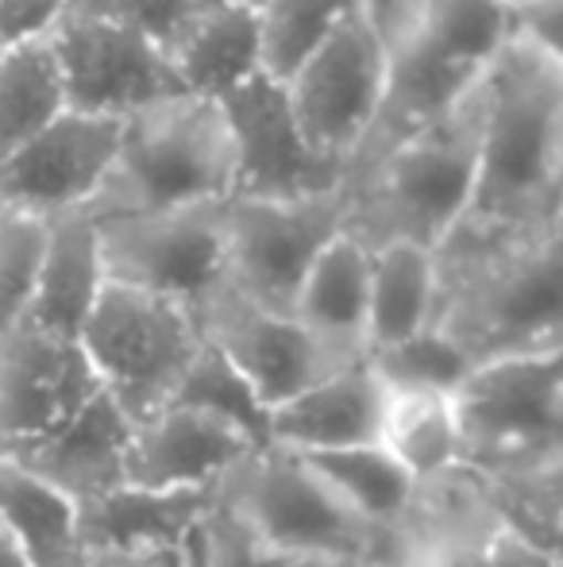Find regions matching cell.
<instances>
[{
	"label": "cell",
	"instance_id": "cell-25",
	"mask_svg": "<svg viewBox=\"0 0 563 567\" xmlns=\"http://www.w3.org/2000/svg\"><path fill=\"white\" fill-rule=\"evenodd\" d=\"M440 317V255L417 244L371 247L367 355L436 324Z\"/></svg>",
	"mask_w": 563,
	"mask_h": 567
},
{
	"label": "cell",
	"instance_id": "cell-33",
	"mask_svg": "<svg viewBox=\"0 0 563 567\" xmlns=\"http://www.w3.org/2000/svg\"><path fill=\"white\" fill-rule=\"evenodd\" d=\"M43 220L20 217V213L0 217V340H8L28 321L39 259H43Z\"/></svg>",
	"mask_w": 563,
	"mask_h": 567
},
{
	"label": "cell",
	"instance_id": "cell-26",
	"mask_svg": "<svg viewBox=\"0 0 563 567\" xmlns=\"http://www.w3.org/2000/svg\"><path fill=\"white\" fill-rule=\"evenodd\" d=\"M375 444L406 471L414 483H428L463 467V436H459L451 398L432 394H386Z\"/></svg>",
	"mask_w": 563,
	"mask_h": 567
},
{
	"label": "cell",
	"instance_id": "cell-24",
	"mask_svg": "<svg viewBox=\"0 0 563 567\" xmlns=\"http://www.w3.org/2000/svg\"><path fill=\"white\" fill-rule=\"evenodd\" d=\"M0 533L28 567H93L82 506L0 455Z\"/></svg>",
	"mask_w": 563,
	"mask_h": 567
},
{
	"label": "cell",
	"instance_id": "cell-31",
	"mask_svg": "<svg viewBox=\"0 0 563 567\" xmlns=\"http://www.w3.org/2000/svg\"><path fill=\"white\" fill-rule=\"evenodd\" d=\"M355 12H359V0H259L256 16L259 39H263V74L285 82Z\"/></svg>",
	"mask_w": 563,
	"mask_h": 567
},
{
	"label": "cell",
	"instance_id": "cell-2",
	"mask_svg": "<svg viewBox=\"0 0 563 567\" xmlns=\"http://www.w3.org/2000/svg\"><path fill=\"white\" fill-rule=\"evenodd\" d=\"M475 363L563 348V228L440 251V317Z\"/></svg>",
	"mask_w": 563,
	"mask_h": 567
},
{
	"label": "cell",
	"instance_id": "cell-19",
	"mask_svg": "<svg viewBox=\"0 0 563 567\" xmlns=\"http://www.w3.org/2000/svg\"><path fill=\"white\" fill-rule=\"evenodd\" d=\"M383 417V386L367 363L340 367L298 398L267 413V444L316 455L375 444Z\"/></svg>",
	"mask_w": 563,
	"mask_h": 567
},
{
	"label": "cell",
	"instance_id": "cell-9",
	"mask_svg": "<svg viewBox=\"0 0 563 567\" xmlns=\"http://www.w3.org/2000/svg\"><path fill=\"white\" fill-rule=\"evenodd\" d=\"M93 225L108 282L178 301L197 317L228 290L225 205L108 217Z\"/></svg>",
	"mask_w": 563,
	"mask_h": 567
},
{
	"label": "cell",
	"instance_id": "cell-39",
	"mask_svg": "<svg viewBox=\"0 0 563 567\" xmlns=\"http://www.w3.org/2000/svg\"><path fill=\"white\" fill-rule=\"evenodd\" d=\"M487 556L490 567H563V553L533 545L510 529H494V537L487 540Z\"/></svg>",
	"mask_w": 563,
	"mask_h": 567
},
{
	"label": "cell",
	"instance_id": "cell-38",
	"mask_svg": "<svg viewBox=\"0 0 563 567\" xmlns=\"http://www.w3.org/2000/svg\"><path fill=\"white\" fill-rule=\"evenodd\" d=\"M402 567H490L487 540H436V545L409 548Z\"/></svg>",
	"mask_w": 563,
	"mask_h": 567
},
{
	"label": "cell",
	"instance_id": "cell-16",
	"mask_svg": "<svg viewBox=\"0 0 563 567\" xmlns=\"http://www.w3.org/2000/svg\"><path fill=\"white\" fill-rule=\"evenodd\" d=\"M77 340L20 324L0 340V455L28 449L97 394Z\"/></svg>",
	"mask_w": 563,
	"mask_h": 567
},
{
	"label": "cell",
	"instance_id": "cell-32",
	"mask_svg": "<svg viewBox=\"0 0 563 567\" xmlns=\"http://www.w3.org/2000/svg\"><path fill=\"white\" fill-rule=\"evenodd\" d=\"M170 405L197 410L220 425L236 429V433L251 436L256 444H267V410L259 405L256 390L232 371V363L212 343H201L189 371L181 374Z\"/></svg>",
	"mask_w": 563,
	"mask_h": 567
},
{
	"label": "cell",
	"instance_id": "cell-17",
	"mask_svg": "<svg viewBox=\"0 0 563 567\" xmlns=\"http://www.w3.org/2000/svg\"><path fill=\"white\" fill-rule=\"evenodd\" d=\"M259 444L186 405H166L132 425L124 486L143 491H205L220 486Z\"/></svg>",
	"mask_w": 563,
	"mask_h": 567
},
{
	"label": "cell",
	"instance_id": "cell-21",
	"mask_svg": "<svg viewBox=\"0 0 563 567\" xmlns=\"http://www.w3.org/2000/svg\"><path fill=\"white\" fill-rule=\"evenodd\" d=\"M220 486L205 491H143L116 486L82 506V529L93 556L108 553H158V548H189L212 514Z\"/></svg>",
	"mask_w": 563,
	"mask_h": 567
},
{
	"label": "cell",
	"instance_id": "cell-7",
	"mask_svg": "<svg viewBox=\"0 0 563 567\" xmlns=\"http://www.w3.org/2000/svg\"><path fill=\"white\" fill-rule=\"evenodd\" d=\"M201 343L197 313L121 282H105L77 337L97 386L121 405L132 425L174 402V390Z\"/></svg>",
	"mask_w": 563,
	"mask_h": 567
},
{
	"label": "cell",
	"instance_id": "cell-36",
	"mask_svg": "<svg viewBox=\"0 0 563 567\" xmlns=\"http://www.w3.org/2000/svg\"><path fill=\"white\" fill-rule=\"evenodd\" d=\"M66 12L70 0H0V54L51 43Z\"/></svg>",
	"mask_w": 563,
	"mask_h": 567
},
{
	"label": "cell",
	"instance_id": "cell-6",
	"mask_svg": "<svg viewBox=\"0 0 563 567\" xmlns=\"http://www.w3.org/2000/svg\"><path fill=\"white\" fill-rule=\"evenodd\" d=\"M220 506L259 540L282 553L344 567H398L390 537L371 529L305 455L259 444L220 483Z\"/></svg>",
	"mask_w": 563,
	"mask_h": 567
},
{
	"label": "cell",
	"instance_id": "cell-30",
	"mask_svg": "<svg viewBox=\"0 0 563 567\" xmlns=\"http://www.w3.org/2000/svg\"><path fill=\"white\" fill-rule=\"evenodd\" d=\"M498 525L541 548L560 553L563 540V463L549 467L475 471Z\"/></svg>",
	"mask_w": 563,
	"mask_h": 567
},
{
	"label": "cell",
	"instance_id": "cell-35",
	"mask_svg": "<svg viewBox=\"0 0 563 567\" xmlns=\"http://www.w3.org/2000/svg\"><path fill=\"white\" fill-rule=\"evenodd\" d=\"M201 4L205 0H70V8H77V12L121 23V28L163 47L166 54L181 39V31L194 23Z\"/></svg>",
	"mask_w": 563,
	"mask_h": 567
},
{
	"label": "cell",
	"instance_id": "cell-15",
	"mask_svg": "<svg viewBox=\"0 0 563 567\" xmlns=\"http://www.w3.org/2000/svg\"><path fill=\"white\" fill-rule=\"evenodd\" d=\"M205 343L220 351L232 363V371L256 390L259 405L267 413L279 410L282 402L298 398L324 374L340 371L324 348L293 321L290 313L251 306L225 290L201 317Z\"/></svg>",
	"mask_w": 563,
	"mask_h": 567
},
{
	"label": "cell",
	"instance_id": "cell-27",
	"mask_svg": "<svg viewBox=\"0 0 563 567\" xmlns=\"http://www.w3.org/2000/svg\"><path fill=\"white\" fill-rule=\"evenodd\" d=\"M301 455V452H298ZM316 467V475L383 537L394 540L398 548V529L409 514L417 483L390 460L378 444H359V449L340 452H316L305 455Z\"/></svg>",
	"mask_w": 563,
	"mask_h": 567
},
{
	"label": "cell",
	"instance_id": "cell-18",
	"mask_svg": "<svg viewBox=\"0 0 563 567\" xmlns=\"http://www.w3.org/2000/svg\"><path fill=\"white\" fill-rule=\"evenodd\" d=\"M132 421L121 413V405L97 390L74 417H66L59 429L39 436L28 449L8 452L15 467L31 471L35 478L51 483L77 506L101 498V494L124 486V460H128Z\"/></svg>",
	"mask_w": 563,
	"mask_h": 567
},
{
	"label": "cell",
	"instance_id": "cell-12",
	"mask_svg": "<svg viewBox=\"0 0 563 567\" xmlns=\"http://www.w3.org/2000/svg\"><path fill=\"white\" fill-rule=\"evenodd\" d=\"M124 120L66 109L23 147L0 158V209L31 220H62L97 205L116 163Z\"/></svg>",
	"mask_w": 563,
	"mask_h": 567
},
{
	"label": "cell",
	"instance_id": "cell-5",
	"mask_svg": "<svg viewBox=\"0 0 563 567\" xmlns=\"http://www.w3.org/2000/svg\"><path fill=\"white\" fill-rule=\"evenodd\" d=\"M510 39L502 0H417L386 47V101L359 163L456 113ZM355 163V166H359Z\"/></svg>",
	"mask_w": 563,
	"mask_h": 567
},
{
	"label": "cell",
	"instance_id": "cell-42",
	"mask_svg": "<svg viewBox=\"0 0 563 567\" xmlns=\"http://www.w3.org/2000/svg\"><path fill=\"white\" fill-rule=\"evenodd\" d=\"M505 8H518V4H533V0H502Z\"/></svg>",
	"mask_w": 563,
	"mask_h": 567
},
{
	"label": "cell",
	"instance_id": "cell-34",
	"mask_svg": "<svg viewBox=\"0 0 563 567\" xmlns=\"http://www.w3.org/2000/svg\"><path fill=\"white\" fill-rule=\"evenodd\" d=\"M194 567H344L332 560H313V556L282 553V548L259 540L248 533L225 506H212V514L201 522L194 537Z\"/></svg>",
	"mask_w": 563,
	"mask_h": 567
},
{
	"label": "cell",
	"instance_id": "cell-41",
	"mask_svg": "<svg viewBox=\"0 0 563 567\" xmlns=\"http://www.w3.org/2000/svg\"><path fill=\"white\" fill-rule=\"evenodd\" d=\"M0 567H28V564L20 560V556H15V548L8 545L4 533H0Z\"/></svg>",
	"mask_w": 563,
	"mask_h": 567
},
{
	"label": "cell",
	"instance_id": "cell-22",
	"mask_svg": "<svg viewBox=\"0 0 563 567\" xmlns=\"http://www.w3.org/2000/svg\"><path fill=\"white\" fill-rule=\"evenodd\" d=\"M170 70L181 93L220 101L263 74V39L256 4L243 0H205L181 39L170 47Z\"/></svg>",
	"mask_w": 563,
	"mask_h": 567
},
{
	"label": "cell",
	"instance_id": "cell-11",
	"mask_svg": "<svg viewBox=\"0 0 563 567\" xmlns=\"http://www.w3.org/2000/svg\"><path fill=\"white\" fill-rule=\"evenodd\" d=\"M347 228V186L305 202H225L228 290L251 306L290 313L316 255Z\"/></svg>",
	"mask_w": 563,
	"mask_h": 567
},
{
	"label": "cell",
	"instance_id": "cell-44",
	"mask_svg": "<svg viewBox=\"0 0 563 567\" xmlns=\"http://www.w3.org/2000/svg\"><path fill=\"white\" fill-rule=\"evenodd\" d=\"M0 217H4V209H0Z\"/></svg>",
	"mask_w": 563,
	"mask_h": 567
},
{
	"label": "cell",
	"instance_id": "cell-20",
	"mask_svg": "<svg viewBox=\"0 0 563 567\" xmlns=\"http://www.w3.org/2000/svg\"><path fill=\"white\" fill-rule=\"evenodd\" d=\"M367 282L371 247L344 228L309 267L290 317L324 348L336 367L367 359Z\"/></svg>",
	"mask_w": 563,
	"mask_h": 567
},
{
	"label": "cell",
	"instance_id": "cell-13",
	"mask_svg": "<svg viewBox=\"0 0 563 567\" xmlns=\"http://www.w3.org/2000/svg\"><path fill=\"white\" fill-rule=\"evenodd\" d=\"M236 155L232 197L251 202H305L352 186L344 166L316 155L285 97V85L271 74L251 78L220 101Z\"/></svg>",
	"mask_w": 563,
	"mask_h": 567
},
{
	"label": "cell",
	"instance_id": "cell-1",
	"mask_svg": "<svg viewBox=\"0 0 563 567\" xmlns=\"http://www.w3.org/2000/svg\"><path fill=\"white\" fill-rule=\"evenodd\" d=\"M475 194L448 247H490L563 228V62L505 39L475 85Z\"/></svg>",
	"mask_w": 563,
	"mask_h": 567
},
{
	"label": "cell",
	"instance_id": "cell-43",
	"mask_svg": "<svg viewBox=\"0 0 563 567\" xmlns=\"http://www.w3.org/2000/svg\"><path fill=\"white\" fill-rule=\"evenodd\" d=\"M243 4H259V0H243Z\"/></svg>",
	"mask_w": 563,
	"mask_h": 567
},
{
	"label": "cell",
	"instance_id": "cell-37",
	"mask_svg": "<svg viewBox=\"0 0 563 567\" xmlns=\"http://www.w3.org/2000/svg\"><path fill=\"white\" fill-rule=\"evenodd\" d=\"M505 12H510L513 43L563 62V0H533V4L505 8Z\"/></svg>",
	"mask_w": 563,
	"mask_h": 567
},
{
	"label": "cell",
	"instance_id": "cell-4",
	"mask_svg": "<svg viewBox=\"0 0 563 567\" xmlns=\"http://www.w3.org/2000/svg\"><path fill=\"white\" fill-rule=\"evenodd\" d=\"M232 189L236 155L220 105L174 93L124 120L116 163L90 217L205 209L232 202Z\"/></svg>",
	"mask_w": 563,
	"mask_h": 567
},
{
	"label": "cell",
	"instance_id": "cell-28",
	"mask_svg": "<svg viewBox=\"0 0 563 567\" xmlns=\"http://www.w3.org/2000/svg\"><path fill=\"white\" fill-rule=\"evenodd\" d=\"M363 363L378 379L386 394H432V398H456V390L475 371L471 351L463 348L440 321L414 337L386 343L371 351Z\"/></svg>",
	"mask_w": 563,
	"mask_h": 567
},
{
	"label": "cell",
	"instance_id": "cell-3",
	"mask_svg": "<svg viewBox=\"0 0 563 567\" xmlns=\"http://www.w3.org/2000/svg\"><path fill=\"white\" fill-rule=\"evenodd\" d=\"M475 93L444 120L390 143L352 171L347 228L367 247L417 244L440 255L459 236L475 194Z\"/></svg>",
	"mask_w": 563,
	"mask_h": 567
},
{
	"label": "cell",
	"instance_id": "cell-8",
	"mask_svg": "<svg viewBox=\"0 0 563 567\" xmlns=\"http://www.w3.org/2000/svg\"><path fill=\"white\" fill-rule=\"evenodd\" d=\"M451 405L463 436V467L563 463V348L482 359Z\"/></svg>",
	"mask_w": 563,
	"mask_h": 567
},
{
	"label": "cell",
	"instance_id": "cell-23",
	"mask_svg": "<svg viewBox=\"0 0 563 567\" xmlns=\"http://www.w3.org/2000/svg\"><path fill=\"white\" fill-rule=\"evenodd\" d=\"M105 262H101L97 225L90 213L62 217L46 225L43 259H39L35 298L28 321L62 340H77L105 290Z\"/></svg>",
	"mask_w": 563,
	"mask_h": 567
},
{
	"label": "cell",
	"instance_id": "cell-40",
	"mask_svg": "<svg viewBox=\"0 0 563 567\" xmlns=\"http://www.w3.org/2000/svg\"><path fill=\"white\" fill-rule=\"evenodd\" d=\"M194 548V545H189ZM189 548H158V553H108L93 556V567H194Z\"/></svg>",
	"mask_w": 563,
	"mask_h": 567
},
{
	"label": "cell",
	"instance_id": "cell-10",
	"mask_svg": "<svg viewBox=\"0 0 563 567\" xmlns=\"http://www.w3.org/2000/svg\"><path fill=\"white\" fill-rule=\"evenodd\" d=\"M282 85L316 155L352 174L386 101V43L378 31L355 12Z\"/></svg>",
	"mask_w": 563,
	"mask_h": 567
},
{
	"label": "cell",
	"instance_id": "cell-29",
	"mask_svg": "<svg viewBox=\"0 0 563 567\" xmlns=\"http://www.w3.org/2000/svg\"><path fill=\"white\" fill-rule=\"evenodd\" d=\"M62 113H66V93L51 43L0 54V158L23 147Z\"/></svg>",
	"mask_w": 563,
	"mask_h": 567
},
{
	"label": "cell",
	"instance_id": "cell-14",
	"mask_svg": "<svg viewBox=\"0 0 563 567\" xmlns=\"http://www.w3.org/2000/svg\"><path fill=\"white\" fill-rule=\"evenodd\" d=\"M51 54L66 109L74 113L128 120L181 93L163 47L77 8H70L51 35Z\"/></svg>",
	"mask_w": 563,
	"mask_h": 567
}]
</instances>
